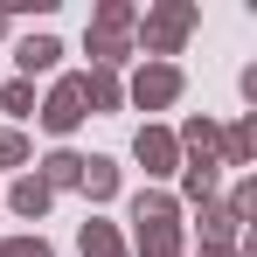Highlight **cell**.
<instances>
[{"instance_id": "cell-2", "label": "cell", "mask_w": 257, "mask_h": 257, "mask_svg": "<svg viewBox=\"0 0 257 257\" xmlns=\"http://www.w3.org/2000/svg\"><path fill=\"white\" fill-rule=\"evenodd\" d=\"M49 56H56V42H28V49H21V63H28V70H42Z\"/></svg>"}, {"instance_id": "cell-1", "label": "cell", "mask_w": 257, "mask_h": 257, "mask_svg": "<svg viewBox=\"0 0 257 257\" xmlns=\"http://www.w3.org/2000/svg\"><path fill=\"white\" fill-rule=\"evenodd\" d=\"M70 118H77V90H63V97H56V111H49V125H70Z\"/></svg>"}]
</instances>
